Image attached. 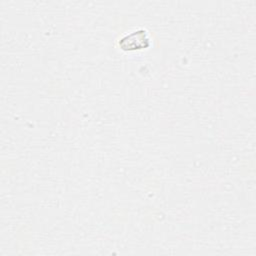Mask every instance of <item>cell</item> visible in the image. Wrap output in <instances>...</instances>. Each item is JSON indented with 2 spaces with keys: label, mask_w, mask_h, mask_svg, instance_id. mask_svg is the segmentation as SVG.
<instances>
[{
  "label": "cell",
  "mask_w": 256,
  "mask_h": 256,
  "mask_svg": "<svg viewBox=\"0 0 256 256\" xmlns=\"http://www.w3.org/2000/svg\"><path fill=\"white\" fill-rule=\"evenodd\" d=\"M119 45L122 47V49L135 50L148 47L150 45V42L144 30H137L123 37L120 40Z\"/></svg>",
  "instance_id": "cell-1"
}]
</instances>
